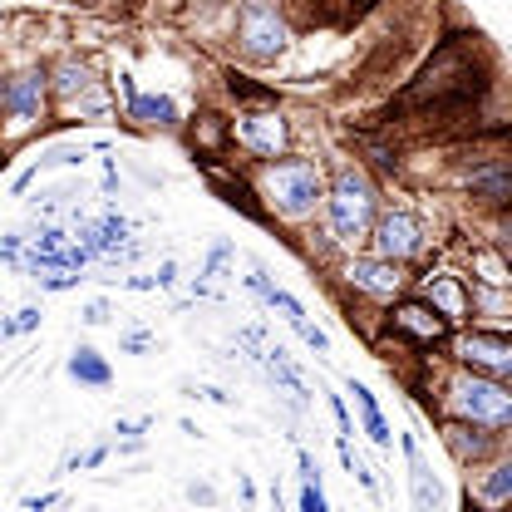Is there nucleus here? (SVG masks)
<instances>
[{
	"label": "nucleus",
	"mask_w": 512,
	"mask_h": 512,
	"mask_svg": "<svg viewBox=\"0 0 512 512\" xmlns=\"http://www.w3.org/2000/svg\"><path fill=\"white\" fill-rule=\"evenodd\" d=\"M488 89H493V64L483 55L478 35H448L434 45L424 69L394 94V109L444 119V114H463V109L483 104Z\"/></svg>",
	"instance_id": "obj_1"
},
{
	"label": "nucleus",
	"mask_w": 512,
	"mask_h": 512,
	"mask_svg": "<svg viewBox=\"0 0 512 512\" xmlns=\"http://www.w3.org/2000/svg\"><path fill=\"white\" fill-rule=\"evenodd\" d=\"M384 197L380 183L370 173V163H340L330 173V192H325V232L340 252H355V247H370V232L380 222Z\"/></svg>",
	"instance_id": "obj_2"
},
{
	"label": "nucleus",
	"mask_w": 512,
	"mask_h": 512,
	"mask_svg": "<svg viewBox=\"0 0 512 512\" xmlns=\"http://www.w3.org/2000/svg\"><path fill=\"white\" fill-rule=\"evenodd\" d=\"M256 192L266 202V212L286 227H301L311 222L316 212H325V192H330V178L320 173L316 158H271V163H252Z\"/></svg>",
	"instance_id": "obj_3"
},
{
	"label": "nucleus",
	"mask_w": 512,
	"mask_h": 512,
	"mask_svg": "<svg viewBox=\"0 0 512 512\" xmlns=\"http://www.w3.org/2000/svg\"><path fill=\"white\" fill-rule=\"evenodd\" d=\"M439 419H468V424H483L493 434H508L512 429V380L498 375H483L473 365H458L444 375L439 384Z\"/></svg>",
	"instance_id": "obj_4"
},
{
	"label": "nucleus",
	"mask_w": 512,
	"mask_h": 512,
	"mask_svg": "<svg viewBox=\"0 0 512 512\" xmlns=\"http://www.w3.org/2000/svg\"><path fill=\"white\" fill-rule=\"evenodd\" d=\"M291 15L276 0H242L237 5V50L252 64H276L291 55Z\"/></svg>",
	"instance_id": "obj_5"
},
{
	"label": "nucleus",
	"mask_w": 512,
	"mask_h": 512,
	"mask_svg": "<svg viewBox=\"0 0 512 512\" xmlns=\"http://www.w3.org/2000/svg\"><path fill=\"white\" fill-rule=\"evenodd\" d=\"M0 104H5V119H10V148L45 128V119L55 114V84H50V64H25V69H10L5 89H0Z\"/></svg>",
	"instance_id": "obj_6"
},
{
	"label": "nucleus",
	"mask_w": 512,
	"mask_h": 512,
	"mask_svg": "<svg viewBox=\"0 0 512 512\" xmlns=\"http://www.w3.org/2000/svg\"><path fill=\"white\" fill-rule=\"evenodd\" d=\"M340 286L355 296V301H375V306H394L399 296L414 291L404 261L394 256H380V252H345L340 256Z\"/></svg>",
	"instance_id": "obj_7"
},
{
	"label": "nucleus",
	"mask_w": 512,
	"mask_h": 512,
	"mask_svg": "<svg viewBox=\"0 0 512 512\" xmlns=\"http://www.w3.org/2000/svg\"><path fill=\"white\" fill-rule=\"evenodd\" d=\"M458 188L463 197L493 207V212H512V153L503 148H473L458 158Z\"/></svg>",
	"instance_id": "obj_8"
},
{
	"label": "nucleus",
	"mask_w": 512,
	"mask_h": 512,
	"mask_svg": "<svg viewBox=\"0 0 512 512\" xmlns=\"http://www.w3.org/2000/svg\"><path fill=\"white\" fill-rule=\"evenodd\" d=\"M232 143L247 163H271V158L291 153V124L281 119L276 104H256L232 119Z\"/></svg>",
	"instance_id": "obj_9"
},
{
	"label": "nucleus",
	"mask_w": 512,
	"mask_h": 512,
	"mask_svg": "<svg viewBox=\"0 0 512 512\" xmlns=\"http://www.w3.org/2000/svg\"><path fill=\"white\" fill-rule=\"evenodd\" d=\"M384 330L399 335V340H409L414 350H434V345H448V340H453V320H448L434 301H424L419 291H409V296H399L394 306H384Z\"/></svg>",
	"instance_id": "obj_10"
},
{
	"label": "nucleus",
	"mask_w": 512,
	"mask_h": 512,
	"mask_svg": "<svg viewBox=\"0 0 512 512\" xmlns=\"http://www.w3.org/2000/svg\"><path fill=\"white\" fill-rule=\"evenodd\" d=\"M453 360L458 365H473L483 375H498V380H512V335L508 330H463L448 340Z\"/></svg>",
	"instance_id": "obj_11"
},
{
	"label": "nucleus",
	"mask_w": 512,
	"mask_h": 512,
	"mask_svg": "<svg viewBox=\"0 0 512 512\" xmlns=\"http://www.w3.org/2000/svg\"><path fill=\"white\" fill-rule=\"evenodd\" d=\"M429 247V237H424V222L414 217V212H404V207H384L380 222H375V232H370V252L380 256H394V261H414V256H424Z\"/></svg>",
	"instance_id": "obj_12"
},
{
	"label": "nucleus",
	"mask_w": 512,
	"mask_h": 512,
	"mask_svg": "<svg viewBox=\"0 0 512 512\" xmlns=\"http://www.w3.org/2000/svg\"><path fill=\"white\" fill-rule=\"evenodd\" d=\"M439 439H444L458 468H478L498 453V434L483 429V424H468V419H439Z\"/></svg>",
	"instance_id": "obj_13"
},
{
	"label": "nucleus",
	"mask_w": 512,
	"mask_h": 512,
	"mask_svg": "<svg viewBox=\"0 0 512 512\" xmlns=\"http://www.w3.org/2000/svg\"><path fill=\"white\" fill-rule=\"evenodd\" d=\"M414 291H419L424 301H434L453 325H463V320L473 316V286H468L463 276H453V271H424V276L414 281Z\"/></svg>",
	"instance_id": "obj_14"
},
{
	"label": "nucleus",
	"mask_w": 512,
	"mask_h": 512,
	"mask_svg": "<svg viewBox=\"0 0 512 512\" xmlns=\"http://www.w3.org/2000/svg\"><path fill=\"white\" fill-rule=\"evenodd\" d=\"M286 5L296 10L301 25H335V30L360 25L370 10H380V0H286Z\"/></svg>",
	"instance_id": "obj_15"
},
{
	"label": "nucleus",
	"mask_w": 512,
	"mask_h": 512,
	"mask_svg": "<svg viewBox=\"0 0 512 512\" xmlns=\"http://www.w3.org/2000/svg\"><path fill=\"white\" fill-rule=\"evenodd\" d=\"M50 84H55V109H74L94 84H104L99 74H94V64L79 60V55H60V60L50 64Z\"/></svg>",
	"instance_id": "obj_16"
},
{
	"label": "nucleus",
	"mask_w": 512,
	"mask_h": 512,
	"mask_svg": "<svg viewBox=\"0 0 512 512\" xmlns=\"http://www.w3.org/2000/svg\"><path fill=\"white\" fill-rule=\"evenodd\" d=\"M188 143L197 158H227V153L237 148V143H232V119H222V114H212V109L192 114Z\"/></svg>",
	"instance_id": "obj_17"
},
{
	"label": "nucleus",
	"mask_w": 512,
	"mask_h": 512,
	"mask_svg": "<svg viewBox=\"0 0 512 512\" xmlns=\"http://www.w3.org/2000/svg\"><path fill=\"white\" fill-rule=\"evenodd\" d=\"M124 99H128V119H133V124H148V128L183 124V109H178V99H168V94H143V89H133Z\"/></svg>",
	"instance_id": "obj_18"
},
{
	"label": "nucleus",
	"mask_w": 512,
	"mask_h": 512,
	"mask_svg": "<svg viewBox=\"0 0 512 512\" xmlns=\"http://www.w3.org/2000/svg\"><path fill=\"white\" fill-rule=\"evenodd\" d=\"M478 503H488V508L512 503V448L493 453L488 463H478Z\"/></svg>",
	"instance_id": "obj_19"
},
{
	"label": "nucleus",
	"mask_w": 512,
	"mask_h": 512,
	"mask_svg": "<svg viewBox=\"0 0 512 512\" xmlns=\"http://www.w3.org/2000/svg\"><path fill=\"white\" fill-rule=\"evenodd\" d=\"M64 370H69V380H74V384H89V389H109V384H114L109 360H104L99 350H89V345H74Z\"/></svg>",
	"instance_id": "obj_20"
},
{
	"label": "nucleus",
	"mask_w": 512,
	"mask_h": 512,
	"mask_svg": "<svg viewBox=\"0 0 512 512\" xmlns=\"http://www.w3.org/2000/svg\"><path fill=\"white\" fill-rule=\"evenodd\" d=\"M350 394H355V404H360V419H365V434L375 439L380 448L394 444V434H389V424H384V409H380V399L365 389L360 380H350Z\"/></svg>",
	"instance_id": "obj_21"
},
{
	"label": "nucleus",
	"mask_w": 512,
	"mask_h": 512,
	"mask_svg": "<svg viewBox=\"0 0 512 512\" xmlns=\"http://www.w3.org/2000/svg\"><path fill=\"white\" fill-rule=\"evenodd\" d=\"M404 453H409V478H414V503L419 508H434L439 503V483H434V473H429V463H424V453L414 439H404Z\"/></svg>",
	"instance_id": "obj_22"
},
{
	"label": "nucleus",
	"mask_w": 512,
	"mask_h": 512,
	"mask_svg": "<svg viewBox=\"0 0 512 512\" xmlns=\"http://www.w3.org/2000/svg\"><path fill=\"white\" fill-rule=\"evenodd\" d=\"M227 94H232L237 104H276V89L252 84V74H242V69H227Z\"/></svg>",
	"instance_id": "obj_23"
},
{
	"label": "nucleus",
	"mask_w": 512,
	"mask_h": 512,
	"mask_svg": "<svg viewBox=\"0 0 512 512\" xmlns=\"http://www.w3.org/2000/svg\"><path fill=\"white\" fill-rule=\"evenodd\" d=\"M40 306H20V311H15V316L5 320V325H0V340H20V335H30V330H40Z\"/></svg>",
	"instance_id": "obj_24"
},
{
	"label": "nucleus",
	"mask_w": 512,
	"mask_h": 512,
	"mask_svg": "<svg viewBox=\"0 0 512 512\" xmlns=\"http://www.w3.org/2000/svg\"><path fill=\"white\" fill-rule=\"evenodd\" d=\"M109 458V444H94V448H84V453H69L64 458V473H74V468H99Z\"/></svg>",
	"instance_id": "obj_25"
},
{
	"label": "nucleus",
	"mask_w": 512,
	"mask_h": 512,
	"mask_svg": "<svg viewBox=\"0 0 512 512\" xmlns=\"http://www.w3.org/2000/svg\"><path fill=\"white\" fill-rule=\"evenodd\" d=\"M35 281H40L45 291H74L84 276H74V271H50V276H35Z\"/></svg>",
	"instance_id": "obj_26"
},
{
	"label": "nucleus",
	"mask_w": 512,
	"mask_h": 512,
	"mask_svg": "<svg viewBox=\"0 0 512 512\" xmlns=\"http://www.w3.org/2000/svg\"><path fill=\"white\" fill-rule=\"evenodd\" d=\"M330 414H335L340 439H355V424H350V409H345V399H340V394H330Z\"/></svg>",
	"instance_id": "obj_27"
},
{
	"label": "nucleus",
	"mask_w": 512,
	"mask_h": 512,
	"mask_svg": "<svg viewBox=\"0 0 512 512\" xmlns=\"http://www.w3.org/2000/svg\"><path fill=\"white\" fill-rule=\"evenodd\" d=\"M493 242L512 256V212H498V222H493Z\"/></svg>",
	"instance_id": "obj_28"
},
{
	"label": "nucleus",
	"mask_w": 512,
	"mask_h": 512,
	"mask_svg": "<svg viewBox=\"0 0 512 512\" xmlns=\"http://www.w3.org/2000/svg\"><path fill=\"white\" fill-rule=\"evenodd\" d=\"M301 508H306V512H325V493H320V483H306V488H301Z\"/></svg>",
	"instance_id": "obj_29"
},
{
	"label": "nucleus",
	"mask_w": 512,
	"mask_h": 512,
	"mask_svg": "<svg viewBox=\"0 0 512 512\" xmlns=\"http://www.w3.org/2000/svg\"><path fill=\"white\" fill-rule=\"evenodd\" d=\"M84 325H109V301H89L84 306Z\"/></svg>",
	"instance_id": "obj_30"
},
{
	"label": "nucleus",
	"mask_w": 512,
	"mask_h": 512,
	"mask_svg": "<svg viewBox=\"0 0 512 512\" xmlns=\"http://www.w3.org/2000/svg\"><path fill=\"white\" fill-rule=\"evenodd\" d=\"M148 345H153V335H148V330H128L124 335V350H148Z\"/></svg>",
	"instance_id": "obj_31"
},
{
	"label": "nucleus",
	"mask_w": 512,
	"mask_h": 512,
	"mask_svg": "<svg viewBox=\"0 0 512 512\" xmlns=\"http://www.w3.org/2000/svg\"><path fill=\"white\" fill-rule=\"evenodd\" d=\"M188 498L192 503H217V493H212L207 483H188Z\"/></svg>",
	"instance_id": "obj_32"
},
{
	"label": "nucleus",
	"mask_w": 512,
	"mask_h": 512,
	"mask_svg": "<svg viewBox=\"0 0 512 512\" xmlns=\"http://www.w3.org/2000/svg\"><path fill=\"white\" fill-rule=\"evenodd\" d=\"M173 281H178V261H163V266H158V286L168 291Z\"/></svg>",
	"instance_id": "obj_33"
},
{
	"label": "nucleus",
	"mask_w": 512,
	"mask_h": 512,
	"mask_svg": "<svg viewBox=\"0 0 512 512\" xmlns=\"http://www.w3.org/2000/svg\"><path fill=\"white\" fill-rule=\"evenodd\" d=\"M55 503H60L55 493H45V498H25V508H30V512H40V508H55Z\"/></svg>",
	"instance_id": "obj_34"
}]
</instances>
